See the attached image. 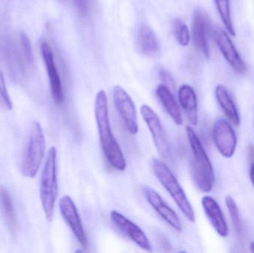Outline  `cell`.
<instances>
[{
	"label": "cell",
	"instance_id": "cell-1",
	"mask_svg": "<svg viewBox=\"0 0 254 253\" xmlns=\"http://www.w3.org/2000/svg\"><path fill=\"white\" fill-rule=\"evenodd\" d=\"M95 116L99 132L100 142L107 161L118 171H125L127 162L117 140L113 135L109 117L108 98L105 91L97 94Z\"/></svg>",
	"mask_w": 254,
	"mask_h": 253
},
{
	"label": "cell",
	"instance_id": "cell-2",
	"mask_svg": "<svg viewBox=\"0 0 254 253\" xmlns=\"http://www.w3.org/2000/svg\"><path fill=\"white\" fill-rule=\"evenodd\" d=\"M186 132L193 157L191 164L192 178L201 191L209 193L213 190L215 184L213 166L195 131L188 126Z\"/></svg>",
	"mask_w": 254,
	"mask_h": 253
},
{
	"label": "cell",
	"instance_id": "cell-3",
	"mask_svg": "<svg viewBox=\"0 0 254 253\" xmlns=\"http://www.w3.org/2000/svg\"><path fill=\"white\" fill-rule=\"evenodd\" d=\"M58 151L52 147L48 152L44 167L40 179V198L42 207L46 220H53L55 203L58 195V171H57Z\"/></svg>",
	"mask_w": 254,
	"mask_h": 253
},
{
	"label": "cell",
	"instance_id": "cell-4",
	"mask_svg": "<svg viewBox=\"0 0 254 253\" xmlns=\"http://www.w3.org/2000/svg\"><path fill=\"white\" fill-rule=\"evenodd\" d=\"M151 166L155 178L171 196L181 212L188 221L191 223H195V215L193 209L183 188L169 166L158 158L152 159Z\"/></svg>",
	"mask_w": 254,
	"mask_h": 253
},
{
	"label": "cell",
	"instance_id": "cell-5",
	"mask_svg": "<svg viewBox=\"0 0 254 253\" xmlns=\"http://www.w3.org/2000/svg\"><path fill=\"white\" fill-rule=\"evenodd\" d=\"M46 152V138L38 122H33L29 139L22 163V175L27 178L37 175Z\"/></svg>",
	"mask_w": 254,
	"mask_h": 253
},
{
	"label": "cell",
	"instance_id": "cell-6",
	"mask_svg": "<svg viewBox=\"0 0 254 253\" xmlns=\"http://www.w3.org/2000/svg\"><path fill=\"white\" fill-rule=\"evenodd\" d=\"M140 114L146 123L158 153L164 160L171 159V148L167 133L155 111L147 105L140 107Z\"/></svg>",
	"mask_w": 254,
	"mask_h": 253
},
{
	"label": "cell",
	"instance_id": "cell-7",
	"mask_svg": "<svg viewBox=\"0 0 254 253\" xmlns=\"http://www.w3.org/2000/svg\"><path fill=\"white\" fill-rule=\"evenodd\" d=\"M113 99L127 130L131 135H136L138 132L137 109L131 97L122 86H116L113 89Z\"/></svg>",
	"mask_w": 254,
	"mask_h": 253
},
{
	"label": "cell",
	"instance_id": "cell-8",
	"mask_svg": "<svg viewBox=\"0 0 254 253\" xmlns=\"http://www.w3.org/2000/svg\"><path fill=\"white\" fill-rule=\"evenodd\" d=\"M212 136L216 148L223 157L231 158L234 156L237 150V135L227 120L220 118L215 122Z\"/></svg>",
	"mask_w": 254,
	"mask_h": 253
},
{
	"label": "cell",
	"instance_id": "cell-9",
	"mask_svg": "<svg viewBox=\"0 0 254 253\" xmlns=\"http://www.w3.org/2000/svg\"><path fill=\"white\" fill-rule=\"evenodd\" d=\"M59 207L63 218L69 226L79 243L83 248H86L88 245L87 237L78 211L71 198L68 196L61 198L59 202Z\"/></svg>",
	"mask_w": 254,
	"mask_h": 253
},
{
	"label": "cell",
	"instance_id": "cell-10",
	"mask_svg": "<svg viewBox=\"0 0 254 253\" xmlns=\"http://www.w3.org/2000/svg\"><path fill=\"white\" fill-rule=\"evenodd\" d=\"M40 49L49 75L52 98L55 103L61 105L64 101V90L61 77L55 63L53 51L49 43L45 41L42 42Z\"/></svg>",
	"mask_w": 254,
	"mask_h": 253
},
{
	"label": "cell",
	"instance_id": "cell-11",
	"mask_svg": "<svg viewBox=\"0 0 254 253\" xmlns=\"http://www.w3.org/2000/svg\"><path fill=\"white\" fill-rule=\"evenodd\" d=\"M110 218L115 226L139 248L146 251H150L152 250L150 242L146 233L137 224L116 210L112 211Z\"/></svg>",
	"mask_w": 254,
	"mask_h": 253
},
{
	"label": "cell",
	"instance_id": "cell-12",
	"mask_svg": "<svg viewBox=\"0 0 254 253\" xmlns=\"http://www.w3.org/2000/svg\"><path fill=\"white\" fill-rule=\"evenodd\" d=\"M213 37L218 48L231 68L238 74L246 73L247 67L228 34L223 30L217 28L213 33Z\"/></svg>",
	"mask_w": 254,
	"mask_h": 253
},
{
	"label": "cell",
	"instance_id": "cell-13",
	"mask_svg": "<svg viewBox=\"0 0 254 253\" xmlns=\"http://www.w3.org/2000/svg\"><path fill=\"white\" fill-rule=\"evenodd\" d=\"M143 193L149 204L161 218L174 230L182 231V224L179 216L176 212L165 203L161 196L153 189L146 186L143 187Z\"/></svg>",
	"mask_w": 254,
	"mask_h": 253
},
{
	"label": "cell",
	"instance_id": "cell-14",
	"mask_svg": "<svg viewBox=\"0 0 254 253\" xmlns=\"http://www.w3.org/2000/svg\"><path fill=\"white\" fill-rule=\"evenodd\" d=\"M210 30V22L208 18L200 10L194 13L192 19V36L195 46L201 51L204 56L208 59L210 56V46H209L208 35Z\"/></svg>",
	"mask_w": 254,
	"mask_h": 253
},
{
	"label": "cell",
	"instance_id": "cell-15",
	"mask_svg": "<svg viewBox=\"0 0 254 253\" xmlns=\"http://www.w3.org/2000/svg\"><path fill=\"white\" fill-rule=\"evenodd\" d=\"M201 203L207 218L216 233L221 237H227L229 232L228 224L217 202L210 196H204L201 200Z\"/></svg>",
	"mask_w": 254,
	"mask_h": 253
},
{
	"label": "cell",
	"instance_id": "cell-16",
	"mask_svg": "<svg viewBox=\"0 0 254 253\" xmlns=\"http://www.w3.org/2000/svg\"><path fill=\"white\" fill-rule=\"evenodd\" d=\"M156 95L164 109L173 122L178 126L182 125L183 118L182 111L174 95L172 93V91L164 84H161L157 88Z\"/></svg>",
	"mask_w": 254,
	"mask_h": 253
},
{
	"label": "cell",
	"instance_id": "cell-17",
	"mask_svg": "<svg viewBox=\"0 0 254 253\" xmlns=\"http://www.w3.org/2000/svg\"><path fill=\"white\" fill-rule=\"evenodd\" d=\"M179 100L189 121L194 126L198 124L197 97L195 91L188 85H183L179 90Z\"/></svg>",
	"mask_w": 254,
	"mask_h": 253
},
{
	"label": "cell",
	"instance_id": "cell-18",
	"mask_svg": "<svg viewBox=\"0 0 254 253\" xmlns=\"http://www.w3.org/2000/svg\"><path fill=\"white\" fill-rule=\"evenodd\" d=\"M137 45L139 51L146 56H155L159 51L158 38L152 28L146 25H141L137 31Z\"/></svg>",
	"mask_w": 254,
	"mask_h": 253
},
{
	"label": "cell",
	"instance_id": "cell-19",
	"mask_svg": "<svg viewBox=\"0 0 254 253\" xmlns=\"http://www.w3.org/2000/svg\"><path fill=\"white\" fill-rule=\"evenodd\" d=\"M215 94L216 100L225 115L233 124L239 126L240 123V117L238 109L226 88L222 85H219L216 88Z\"/></svg>",
	"mask_w": 254,
	"mask_h": 253
},
{
	"label": "cell",
	"instance_id": "cell-20",
	"mask_svg": "<svg viewBox=\"0 0 254 253\" xmlns=\"http://www.w3.org/2000/svg\"><path fill=\"white\" fill-rule=\"evenodd\" d=\"M0 208L9 230L14 231L16 227V218L13 202L8 191L1 187H0Z\"/></svg>",
	"mask_w": 254,
	"mask_h": 253
},
{
	"label": "cell",
	"instance_id": "cell-21",
	"mask_svg": "<svg viewBox=\"0 0 254 253\" xmlns=\"http://www.w3.org/2000/svg\"><path fill=\"white\" fill-rule=\"evenodd\" d=\"M218 12L221 19L226 28L227 31L231 36H235V29L231 19V7L229 0H215Z\"/></svg>",
	"mask_w": 254,
	"mask_h": 253
},
{
	"label": "cell",
	"instance_id": "cell-22",
	"mask_svg": "<svg viewBox=\"0 0 254 253\" xmlns=\"http://www.w3.org/2000/svg\"><path fill=\"white\" fill-rule=\"evenodd\" d=\"M225 202H226L227 207H228V212H229L230 216L232 220L236 232L239 236H240L243 233V221H242L241 215H240L238 206L231 196H227Z\"/></svg>",
	"mask_w": 254,
	"mask_h": 253
},
{
	"label": "cell",
	"instance_id": "cell-23",
	"mask_svg": "<svg viewBox=\"0 0 254 253\" xmlns=\"http://www.w3.org/2000/svg\"><path fill=\"white\" fill-rule=\"evenodd\" d=\"M173 26L175 37L178 43L182 46H188L190 40V34L187 25L180 19H176L173 22Z\"/></svg>",
	"mask_w": 254,
	"mask_h": 253
},
{
	"label": "cell",
	"instance_id": "cell-24",
	"mask_svg": "<svg viewBox=\"0 0 254 253\" xmlns=\"http://www.w3.org/2000/svg\"><path fill=\"white\" fill-rule=\"evenodd\" d=\"M20 42L23 49L24 56L28 63L33 64L34 62V55H33L32 47H31L30 40L26 34L22 32L20 35Z\"/></svg>",
	"mask_w": 254,
	"mask_h": 253
},
{
	"label": "cell",
	"instance_id": "cell-25",
	"mask_svg": "<svg viewBox=\"0 0 254 253\" xmlns=\"http://www.w3.org/2000/svg\"><path fill=\"white\" fill-rule=\"evenodd\" d=\"M0 98L4 102L6 108L8 110L12 109V102L9 97L8 92L6 88L5 82L2 73L0 71Z\"/></svg>",
	"mask_w": 254,
	"mask_h": 253
},
{
	"label": "cell",
	"instance_id": "cell-26",
	"mask_svg": "<svg viewBox=\"0 0 254 253\" xmlns=\"http://www.w3.org/2000/svg\"><path fill=\"white\" fill-rule=\"evenodd\" d=\"M158 74H159L160 79L163 82V84L164 86H167L171 91L176 89V83H175L171 74L168 71L164 69H161L158 72Z\"/></svg>",
	"mask_w": 254,
	"mask_h": 253
},
{
	"label": "cell",
	"instance_id": "cell-27",
	"mask_svg": "<svg viewBox=\"0 0 254 253\" xmlns=\"http://www.w3.org/2000/svg\"><path fill=\"white\" fill-rule=\"evenodd\" d=\"M76 9L80 16H86L90 8V0H74Z\"/></svg>",
	"mask_w": 254,
	"mask_h": 253
},
{
	"label": "cell",
	"instance_id": "cell-28",
	"mask_svg": "<svg viewBox=\"0 0 254 253\" xmlns=\"http://www.w3.org/2000/svg\"><path fill=\"white\" fill-rule=\"evenodd\" d=\"M250 178L254 187V162H252L250 167Z\"/></svg>",
	"mask_w": 254,
	"mask_h": 253
},
{
	"label": "cell",
	"instance_id": "cell-29",
	"mask_svg": "<svg viewBox=\"0 0 254 253\" xmlns=\"http://www.w3.org/2000/svg\"><path fill=\"white\" fill-rule=\"evenodd\" d=\"M249 157L251 161L254 162V146L252 145L249 147Z\"/></svg>",
	"mask_w": 254,
	"mask_h": 253
},
{
	"label": "cell",
	"instance_id": "cell-30",
	"mask_svg": "<svg viewBox=\"0 0 254 253\" xmlns=\"http://www.w3.org/2000/svg\"><path fill=\"white\" fill-rule=\"evenodd\" d=\"M251 251L252 253H254V242H252L250 245Z\"/></svg>",
	"mask_w": 254,
	"mask_h": 253
}]
</instances>
